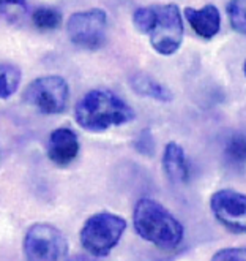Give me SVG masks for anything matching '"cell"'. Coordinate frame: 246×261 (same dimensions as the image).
Segmentation results:
<instances>
[{
	"mask_svg": "<svg viewBox=\"0 0 246 261\" xmlns=\"http://www.w3.org/2000/svg\"><path fill=\"white\" fill-rule=\"evenodd\" d=\"M137 32L148 35L151 48L161 56L175 54L183 43L184 25L177 4L139 7L133 14Z\"/></svg>",
	"mask_w": 246,
	"mask_h": 261,
	"instance_id": "1",
	"label": "cell"
},
{
	"mask_svg": "<svg viewBox=\"0 0 246 261\" xmlns=\"http://www.w3.org/2000/svg\"><path fill=\"white\" fill-rule=\"evenodd\" d=\"M74 119L91 133H103L112 127L127 125L134 119L131 106L107 89H94L76 103Z\"/></svg>",
	"mask_w": 246,
	"mask_h": 261,
	"instance_id": "2",
	"label": "cell"
},
{
	"mask_svg": "<svg viewBox=\"0 0 246 261\" xmlns=\"http://www.w3.org/2000/svg\"><path fill=\"white\" fill-rule=\"evenodd\" d=\"M133 226L144 241L163 250H174L183 241L184 228L161 203L141 198L133 211Z\"/></svg>",
	"mask_w": 246,
	"mask_h": 261,
	"instance_id": "3",
	"label": "cell"
},
{
	"mask_svg": "<svg viewBox=\"0 0 246 261\" xmlns=\"http://www.w3.org/2000/svg\"><path fill=\"white\" fill-rule=\"evenodd\" d=\"M127 231V220L112 212H98L90 216L81 228L82 249L95 258L107 256Z\"/></svg>",
	"mask_w": 246,
	"mask_h": 261,
	"instance_id": "4",
	"label": "cell"
},
{
	"mask_svg": "<svg viewBox=\"0 0 246 261\" xmlns=\"http://www.w3.org/2000/svg\"><path fill=\"white\" fill-rule=\"evenodd\" d=\"M24 101L41 114H60L68 106L70 86L58 74L40 76L25 87Z\"/></svg>",
	"mask_w": 246,
	"mask_h": 261,
	"instance_id": "5",
	"label": "cell"
},
{
	"mask_svg": "<svg viewBox=\"0 0 246 261\" xmlns=\"http://www.w3.org/2000/svg\"><path fill=\"white\" fill-rule=\"evenodd\" d=\"M24 253L27 261H65L67 238L51 223H34L24 236Z\"/></svg>",
	"mask_w": 246,
	"mask_h": 261,
	"instance_id": "6",
	"label": "cell"
},
{
	"mask_svg": "<svg viewBox=\"0 0 246 261\" xmlns=\"http://www.w3.org/2000/svg\"><path fill=\"white\" fill-rule=\"evenodd\" d=\"M68 38L82 49H100L107 38V14L101 8L73 13L67 22Z\"/></svg>",
	"mask_w": 246,
	"mask_h": 261,
	"instance_id": "7",
	"label": "cell"
},
{
	"mask_svg": "<svg viewBox=\"0 0 246 261\" xmlns=\"http://www.w3.org/2000/svg\"><path fill=\"white\" fill-rule=\"evenodd\" d=\"M210 209L223 226L234 233H246V195L232 189L214 192Z\"/></svg>",
	"mask_w": 246,
	"mask_h": 261,
	"instance_id": "8",
	"label": "cell"
},
{
	"mask_svg": "<svg viewBox=\"0 0 246 261\" xmlns=\"http://www.w3.org/2000/svg\"><path fill=\"white\" fill-rule=\"evenodd\" d=\"M79 138L74 130L60 127L51 132L46 153L55 166H68L79 155Z\"/></svg>",
	"mask_w": 246,
	"mask_h": 261,
	"instance_id": "9",
	"label": "cell"
},
{
	"mask_svg": "<svg viewBox=\"0 0 246 261\" xmlns=\"http://www.w3.org/2000/svg\"><path fill=\"white\" fill-rule=\"evenodd\" d=\"M183 14H184V19L191 25V29L201 38L211 40L213 37L218 35L221 29V14L217 5L208 4L202 8L187 7Z\"/></svg>",
	"mask_w": 246,
	"mask_h": 261,
	"instance_id": "10",
	"label": "cell"
},
{
	"mask_svg": "<svg viewBox=\"0 0 246 261\" xmlns=\"http://www.w3.org/2000/svg\"><path fill=\"white\" fill-rule=\"evenodd\" d=\"M163 170L172 184H187L190 179V163L184 149L175 143H167L163 150Z\"/></svg>",
	"mask_w": 246,
	"mask_h": 261,
	"instance_id": "11",
	"label": "cell"
},
{
	"mask_svg": "<svg viewBox=\"0 0 246 261\" xmlns=\"http://www.w3.org/2000/svg\"><path fill=\"white\" fill-rule=\"evenodd\" d=\"M130 86L141 97L151 98L155 101H163V103H169L172 100V92L147 73L142 71L134 73L130 78Z\"/></svg>",
	"mask_w": 246,
	"mask_h": 261,
	"instance_id": "12",
	"label": "cell"
},
{
	"mask_svg": "<svg viewBox=\"0 0 246 261\" xmlns=\"http://www.w3.org/2000/svg\"><path fill=\"white\" fill-rule=\"evenodd\" d=\"M22 73L18 67L0 62V100H7L18 92Z\"/></svg>",
	"mask_w": 246,
	"mask_h": 261,
	"instance_id": "13",
	"label": "cell"
},
{
	"mask_svg": "<svg viewBox=\"0 0 246 261\" xmlns=\"http://www.w3.org/2000/svg\"><path fill=\"white\" fill-rule=\"evenodd\" d=\"M224 155L234 166H243L246 163V136L243 133H234L229 138L224 147Z\"/></svg>",
	"mask_w": 246,
	"mask_h": 261,
	"instance_id": "14",
	"label": "cell"
},
{
	"mask_svg": "<svg viewBox=\"0 0 246 261\" xmlns=\"http://www.w3.org/2000/svg\"><path fill=\"white\" fill-rule=\"evenodd\" d=\"M32 22L38 30L43 32H49V30H55L62 24V13L55 8L49 7H41L37 8L32 13Z\"/></svg>",
	"mask_w": 246,
	"mask_h": 261,
	"instance_id": "15",
	"label": "cell"
},
{
	"mask_svg": "<svg viewBox=\"0 0 246 261\" xmlns=\"http://www.w3.org/2000/svg\"><path fill=\"white\" fill-rule=\"evenodd\" d=\"M226 10L230 27L237 34L246 37V0H229Z\"/></svg>",
	"mask_w": 246,
	"mask_h": 261,
	"instance_id": "16",
	"label": "cell"
},
{
	"mask_svg": "<svg viewBox=\"0 0 246 261\" xmlns=\"http://www.w3.org/2000/svg\"><path fill=\"white\" fill-rule=\"evenodd\" d=\"M210 261H246V247H226L218 250Z\"/></svg>",
	"mask_w": 246,
	"mask_h": 261,
	"instance_id": "17",
	"label": "cell"
},
{
	"mask_svg": "<svg viewBox=\"0 0 246 261\" xmlns=\"http://www.w3.org/2000/svg\"><path fill=\"white\" fill-rule=\"evenodd\" d=\"M134 146L142 155H147V157L153 155V152H155V141H153V135L150 133V130H142L139 136L136 138Z\"/></svg>",
	"mask_w": 246,
	"mask_h": 261,
	"instance_id": "18",
	"label": "cell"
},
{
	"mask_svg": "<svg viewBox=\"0 0 246 261\" xmlns=\"http://www.w3.org/2000/svg\"><path fill=\"white\" fill-rule=\"evenodd\" d=\"M27 0H0V7L2 8H18V10H25Z\"/></svg>",
	"mask_w": 246,
	"mask_h": 261,
	"instance_id": "19",
	"label": "cell"
},
{
	"mask_svg": "<svg viewBox=\"0 0 246 261\" xmlns=\"http://www.w3.org/2000/svg\"><path fill=\"white\" fill-rule=\"evenodd\" d=\"M65 261H100V259L91 255H73V256H68Z\"/></svg>",
	"mask_w": 246,
	"mask_h": 261,
	"instance_id": "20",
	"label": "cell"
},
{
	"mask_svg": "<svg viewBox=\"0 0 246 261\" xmlns=\"http://www.w3.org/2000/svg\"><path fill=\"white\" fill-rule=\"evenodd\" d=\"M243 73H244V76H246V60H244V64H243Z\"/></svg>",
	"mask_w": 246,
	"mask_h": 261,
	"instance_id": "21",
	"label": "cell"
}]
</instances>
